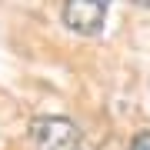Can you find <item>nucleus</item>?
Segmentation results:
<instances>
[{
	"instance_id": "1",
	"label": "nucleus",
	"mask_w": 150,
	"mask_h": 150,
	"mask_svg": "<svg viewBox=\"0 0 150 150\" xmlns=\"http://www.w3.org/2000/svg\"><path fill=\"white\" fill-rule=\"evenodd\" d=\"M33 150H80L83 137L70 117H37L30 123Z\"/></svg>"
},
{
	"instance_id": "2",
	"label": "nucleus",
	"mask_w": 150,
	"mask_h": 150,
	"mask_svg": "<svg viewBox=\"0 0 150 150\" xmlns=\"http://www.w3.org/2000/svg\"><path fill=\"white\" fill-rule=\"evenodd\" d=\"M110 0H64V23L80 37H97L103 30Z\"/></svg>"
},
{
	"instance_id": "3",
	"label": "nucleus",
	"mask_w": 150,
	"mask_h": 150,
	"mask_svg": "<svg viewBox=\"0 0 150 150\" xmlns=\"http://www.w3.org/2000/svg\"><path fill=\"white\" fill-rule=\"evenodd\" d=\"M130 150H150V130H140V134L130 140Z\"/></svg>"
},
{
	"instance_id": "4",
	"label": "nucleus",
	"mask_w": 150,
	"mask_h": 150,
	"mask_svg": "<svg viewBox=\"0 0 150 150\" xmlns=\"http://www.w3.org/2000/svg\"><path fill=\"white\" fill-rule=\"evenodd\" d=\"M134 4H137V7H147V10H150V0H134Z\"/></svg>"
}]
</instances>
